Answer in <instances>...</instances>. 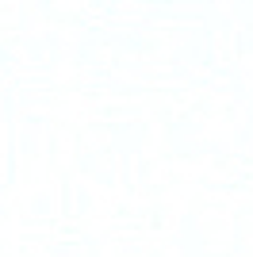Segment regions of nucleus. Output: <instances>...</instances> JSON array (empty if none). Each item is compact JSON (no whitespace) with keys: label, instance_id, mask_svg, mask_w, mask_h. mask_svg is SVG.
<instances>
[]
</instances>
